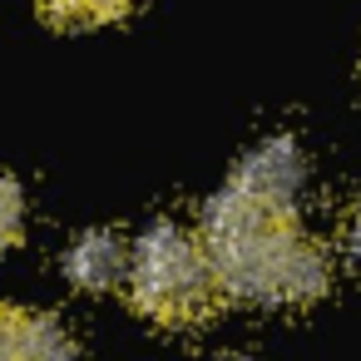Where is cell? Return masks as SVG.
Returning a JSON list of instances; mask_svg holds the SVG:
<instances>
[{
  "instance_id": "10",
  "label": "cell",
  "mask_w": 361,
  "mask_h": 361,
  "mask_svg": "<svg viewBox=\"0 0 361 361\" xmlns=\"http://www.w3.org/2000/svg\"><path fill=\"white\" fill-rule=\"evenodd\" d=\"M223 361H252V356H223Z\"/></svg>"
},
{
  "instance_id": "8",
  "label": "cell",
  "mask_w": 361,
  "mask_h": 361,
  "mask_svg": "<svg viewBox=\"0 0 361 361\" xmlns=\"http://www.w3.org/2000/svg\"><path fill=\"white\" fill-rule=\"evenodd\" d=\"M336 247H341V257H346L351 267H361V198L346 203V213H341V223H336Z\"/></svg>"
},
{
  "instance_id": "7",
  "label": "cell",
  "mask_w": 361,
  "mask_h": 361,
  "mask_svg": "<svg viewBox=\"0 0 361 361\" xmlns=\"http://www.w3.org/2000/svg\"><path fill=\"white\" fill-rule=\"evenodd\" d=\"M20 223H25V198L11 178H0V252L20 238Z\"/></svg>"
},
{
  "instance_id": "5",
  "label": "cell",
  "mask_w": 361,
  "mask_h": 361,
  "mask_svg": "<svg viewBox=\"0 0 361 361\" xmlns=\"http://www.w3.org/2000/svg\"><path fill=\"white\" fill-rule=\"evenodd\" d=\"M0 361H80L70 331L45 312H11L0 331Z\"/></svg>"
},
{
  "instance_id": "4",
  "label": "cell",
  "mask_w": 361,
  "mask_h": 361,
  "mask_svg": "<svg viewBox=\"0 0 361 361\" xmlns=\"http://www.w3.org/2000/svg\"><path fill=\"white\" fill-rule=\"evenodd\" d=\"M129 257H134V247L119 233L94 228V233L75 238V247L65 252V277L85 292H109V287L129 282Z\"/></svg>"
},
{
  "instance_id": "6",
  "label": "cell",
  "mask_w": 361,
  "mask_h": 361,
  "mask_svg": "<svg viewBox=\"0 0 361 361\" xmlns=\"http://www.w3.org/2000/svg\"><path fill=\"white\" fill-rule=\"evenodd\" d=\"M139 6V0H40V11L55 20V25H104V20H119Z\"/></svg>"
},
{
  "instance_id": "1",
  "label": "cell",
  "mask_w": 361,
  "mask_h": 361,
  "mask_svg": "<svg viewBox=\"0 0 361 361\" xmlns=\"http://www.w3.org/2000/svg\"><path fill=\"white\" fill-rule=\"evenodd\" d=\"M203 243L218 267L223 292L262 307H302L317 302L331 282V257L312 243L292 213L262 208L238 188H223L203 208Z\"/></svg>"
},
{
  "instance_id": "3",
  "label": "cell",
  "mask_w": 361,
  "mask_h": 361,
  "mask_svg": "<svg viewBox=\"0 0 361 361\" xmlns=\"http://www.w3.org/2000/svg\"><path fill=\"white\" fill-rule=\"evenodd\" d=\"M228 188H238L243 198H252L262 208L292 213L297 198H302V188H307V154L292 139H267V144H257L238 164V173H233Z\"/></svg>"
},
{
  "instance_id": "2",
  "label": "cell",
  "mask_w": 361,
  "mask_h": 361,
  "mask_svg": "<svg viewBox=\"0 0 361 361\" xmlns=\"http://www.w3.org/2000/svg\"><path fill=\"white\" fill-rule=\"evenodd\" d=\"M124 287L144 317H154L164 326H188L213 307L223 282H218L203 233H193L183 223H154L134 243Z\"/></svg>"
},
{
  "instance_id": "9",
  "label": "cell",
  "mask_w": 361,
  "mask_h": 361,
  "mask_svg": "<svg viewBox=\"0 0 361 361\" xmlns=\"http://www.w3.org/2000/svg\"><path fill=\"white\" fill-rule=\"evenodd\" d=\"M6 322H11V307H0V331H6Z\"/></svg>"
}]
</instances>
